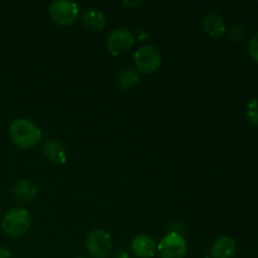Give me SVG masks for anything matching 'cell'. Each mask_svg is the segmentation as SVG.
Wrapping results in <instances>:
<instances>
[{
	"label": "cell",
	"mask_w": 258,
	"mask_h": 258,
	"mask_svg": "<svg viewBox=\"0 0 258 258\" xmlns=\"http://www.w3.org/2000/svg\"><path fill=\"white\" fill-rule=\"evenodd\" d=\"M9 138L20 149H32L42 141L40 128L28 118H15L9 126Z\"/></svg>",
	"instance_id": "6da1fadb"
},
{
	"label": "cell",
	"mask_w": 258,
	"mask_h": 258,
	"mask_svg": "<svg viewBox=\"0 0 258 258\" xmlns=\"http://www.w3.org/2000/svg\"><path fill=\"white\" fill-rule=\"evenodd\" d=\"M32 218L27 209L12 208L5 213L2 221V229L10 237H22L29 231Z\"/></svg>",
	"instance_id": "7a4b0ae2"
},
{
	"label": "cell",
	"mask_w": 258,
	"mask_h": 258,
	"mask_svg": "<svg viewBox=\"0 0 258 258\" xmlns=\"http://www.w3.org/2000/svg\"><path fill=\"white\" fill-rule=\"evenodd\" d=\"M85 246L92 258H108L112 252V238L105 229L96 228L87 234Z\"/></svg>",
	"instance_id": "3957f363"
},
{
	"label": "cell",
	"mask_w": 258,
	"mask_h": 258,
	"mask_svg": "<svg viewBox=\"0 0 258 258\" xmlns=\"http://www.w3.org/2000/svg\"><path fill=\"white\" fill-rule=\"evenodd\" d=\"M134 62L140 75H151L161 66V54L155 45H143L134 54Z\"/></svg>",
	"instance_id": "277c9868"
},
{
	"label": "cell",
	"mask_w": 258,
	"mask_h": 258,
	"mask_svg": "<svg viewBox=\"0 0 258 258\" xmlns=\"http://www.w3.org/2000/svg\"><path fill=\"white\" fill-rule=\"evenodd\" d=\"M49 17L55 24L63 25H72L76 23L80 15V8L76 3L70 2V0H54L50 3L49 9Z\"/></svg>",
	"instance_id": "5b68a950"
},
{
	"label": "cell",
	"mask_w": 258,
	"mask_h": 258,
	"mask_svg": "<svg viewBox=\"0 0 258 258\" xmlns=\"http://www.w3.org/2000/svg\"><path fill=\"white\" fill-rule=\"evenodd\" d=\"M188 251V243L180 233L170 232L158 243L156 253L160 258H184Z\"/></svg>",
	"instance_id": "8992f818"
},
{
	"label": "cell",
	"mask_w": 258,
	"mask_h": 258,
	"mask_svg": "<svg viewBox=\"0 0 258 258\" xmlns=\"http://www.w3.org/2000/svg\"><path fill=\"white\" fill-rule=\"evenodd\" d=\"M135 43V35L126 28H117L108 34L106 47L112 55H121L127 52Z\"/></svg>",
	"instance_id": "52a82bcc"
},
{
	"label": "cell",
	"mask_w": 258,
	"mask_h": 258,
	"mask_svg": "<svg viewBox=\"0 0 258 258\" xmlns=\"http://www.w3.org/2000/svg\"><path fill=\"white\" fill-rule=\"evenodd\" d=\"M158 242L148 234H139L131 241V251L138 258H151L156 254Z\"/></svg>",
	"instance_id": "ba28073f"
},
{
	"label": "cell",
	"mask_w": 258,
	"mask_h": 258,
	"mask_svg": "<svg viewBox=\"0 0 258 258\" xmlns=\"http://www.w3.org/2000/svg\"><path fill=\"white\" fill-rule=\"evenodd\" d=\"M202 28H203L204 33L209 35L211 38H221L222 35L226 33V23H224L223 18L217 13H209L206 17L202 19Z\"/></svg>",
	"instance_id": "9c48e42d"
},
{
	"label": "cell",
	"mask_w": 258,
	"mask_h": 258,
	"mask_svg": "<svg viewBox=\"0 0 258 258\" xmlns=\"http://www.w3.org/2000/svg\"><path fill=\"white\" fill-rule=\"evenodd\" d=\"M237 244L232 237L222 236L213 242L211 247L212 258H233Z\"/></svg>",
	"instance_id": "30bf717a"
},
{
	"label": "cell",
	"mask_w": 258,
	"mask_h": 258,
	"mask_svg": "<svg viewBox=\"0 0 258 258\" xmlns=\"http://www.w3.org/2000/svg\"><path fill=\"white\" fill-rule=\"evenodd\" d=\"M43 154L45 158L53 164L57 165H63L67 161V151H66L64 146L59 143V141L54 140V139H49L43 144Z\"/></svg>",
	"instance_id": "8fae6325"
},
{
	"label": "cell",
	"mask_w": 258,
	"mask_h": 258,
	"mask_svg": "<svg viewBox=\"0 0 258 258\" xmlns=\"http://www.w3.org/2000/svg\"><path fill=\"white\" fill-rule=\"evenodd\" d=\"M13 194L20 203H29L37 197L38 189L30 180L23 179L13 186Z\"/></svg>",
	"instance_id": "7c38bea8"
},
{
	"label": "cell",
	"mask_w": 258,
	"mask_h": 258,
	"mask_svg": "<svg viewBox=\"0 0 258 258\" xmlns=\"http://www.w3.org/2000/svg\"><path fill=\"white\" fill-rule=\"evenodd\" d=\"M81 19H82L83 24L93 32H100L106 27L105 14L98 9H95V8L86 9L81 15Z\"/></svg>",
	"instance_id": "4fadbf2b"
},
{
	"label": "cell",
	"mask_w": 258,
	"mask_h": 258,
	"mask_svg": "<svg viewBox=\"0 0 258 258\" xmlns=\"http://www.w3.org/2000/svg\"><path fill=\"white\" fill-rule=\"evenodd\" d=\"M140 81V73L135 70V68H127V70H123L122 72L118 75L117 82L125 90H130L134 88Z\"/></svg>",
	"instance_id": "5bb4252c"
},
{
	"label": "cell",
	"mask_w": 258,
	"mask_h": 258,
	"mask_svg": "<svg viewBox=\"0 0 258 258\" xmlns=\"http://www.w3.org/2000/svg\"><path fill=\"white\" fill-rule=\"evenodd\" d=\"M246 118L252 126H258V98H253L247 105Z\"/></svg>",
	"instance_id": "9a60e30c"
},
{
	"label": "cell",
	"mask_w": 258,
	"mask_h": 258,
	"mask_svg": "<svg viewBox=\"0 0 258 258\" xmlns=\"http://www.w3.org/2000/svg\"><path fill=\"white\" fill-rule=\"evenodd\" d=\"M248 52L252 59L258 63V33L252 35L251 40L248 43Z\"/></svg>",
	"instance_id": "2e32d148"
},
{
	"label": "cell",
	"mask_w": 258,
	"mask_h": 258,
	"mask_svg": "<svg viewBox=\"0 0 258 258\" xmlns=\"http://www.w3.org/2000/svg\"><path fill=\"white\" fill-rule=\"evenodd\" d=\"M228 35L233 42H239V40L243 39L244 37V30L241 25H233V27L229 28Z\"/></svg>",
	"instance_id": "e0dca14e"
},
{
	"label": "cell",
	"mask_w": 258,
	"mask_h": 258,
	"mask_svg": "<svg viewBox=\"0 0 258 258\" xmlns=\"http://www.w3.org/2000/svg\"><path fill=\"white\" fill-rule=\"evenodd\" d=\"M112 258H131V256L126 249L120 248V249H116V251L113 252Z\"/></svg>",
	"instance_id": "ac0fdd59"
},
{
	"label": "cell",
	"mask_w": 258,
	"mask_h": 258,
	"mask_svg": "<svg viewBox=\"0 0 258 258\" xmlns=\"http://www.w3.org/2000/svg\"><path fill=\"white\" fill-rule=\"evenodd\" d=\"M12 257V252L9 248L4 246H0V258H10Z\"/></svg>",
	"instance_id": "d6986e66"
},
{
	"label": "cell",
	"mask_w": 258,
	"mask_h": 258,
	"mask_svg": "<svg viewBox=\"0 0 258 258\" xmlns=\"http://www.w3.org/2000/svg\"><path fill=\"white\" fill-rule=\"evenodd\" d=\"M144 32H145V30H143V29L138 30V38H139V39L144 40L146 37H148V33H144Z\"/></svg>",
	"instance_id": "ffe728a7"
},
{
	"label": "cell",
	"mask_w": 258,
	"mask_h": 258,
	"mask_svg": "<svg viewBox=\"0 0 258 258\" xmlns=\"http://www.w3.org/2000/svg\"><path fill=\"white\" fill-rule=\"evenodd\" d=\"M139 4H141L140 2H135V3H125V5H128V7H134V5H139Z\"/></svg>",
	"instance_id": "44dd1931"
},
{
	"label": "cell",
	"mask_w": 258,
	"mask_h": 258,
	"mask_svg": "<svg viewBox=\"0 0 258 258\" xmlns=\"http://www.w3.org/2000/svg\"><path fill=\"white\" fill-rule=\"evenodd\" d=\"M75 258H86V257H75Z\"/></svg>",
	"instance_id": "7402d4cb"
}]
</instances>
